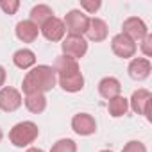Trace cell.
<instances>
[{"mask_svg":"<svg viewBox=\"0 0 152 152\" xmlns=\"http://www.w3.org/2000/svg\"><path fill=\"white\" fill-rule=\"evenodd\" d=\"M39 32H41L48 41H61V39L64 38L66 29H64L63 20H59V18L52 16L48 22H45V23L39 27Z\"/></svg>","mask_w":152,"mask_h":152,"instance_id":"8fae6325","label":"cell"},{"mask_svg":"<svg viewBox=\"0 0 152 152\" xmlns=\"http://www.w3.org/2000/svg\"><path fill=\"white\" fill-rule=\"evenodd\" d=\"M52 16H54V11H52L47 4H38V6H34L32 11H31V22L36 23L38 27H41V25H43L45 22H48Z\"/></svg>","mask_w":152,"mask_h":152,"instance_id":"e0dca14e","label":"cell"},{"mask_svg":"<svg viewBox=\"0 0 152 152\" xmlns=\"http://www.w3.org/2000/svg\"><path fill=\"white\" fill-rule=\"evenodd\" d=\"M25 107L34 113V115H39L47 109V99L43 93H32V95H25Z\"/></svg>","mask_w":152,"mask_h":152,"instance_id":"ac0fdd59","label":"cell"},{"mask_svg":"<svg viewBox=\"0 0 152 152\" xmlns=\"http://www.w3.org/2000/svg\"><path fill=\"white\" fill-rule=\"evenodd\" d=\"M141 52H143L147 57L152 56V34H147V36L141 39Z\"/></svg>","mask_w":152,"mask_h":152,"instance_id":"cb8c5ba5","label":"cell"},{"mask_svg":"<svg viewBox=\"0 0 152 152\" xmlns=\"http://www.w3.org/2000/svg\"><path fill=\"white\" fill-rule=\"evenodd\" d=\"M6 77H7V75H6V70H4V66H0V88L4 86V83H6Z\"/></svg>","mask_w":152,"mask_h":152,"instance_id":"d4e9b609","label":"cell"},{"mask_svg":"<svg viewBox=\"0 0 152 152\" xmlns=\"http://www.w3.org/2000/svg\"><path fill=\"white\" fill-rule=\"evenodd\" d=\"M64 29L70 32V36H83L88 31L90 18L81 11V9H72L64 16Z\"/></svg>","mask_w":152,"mask_h":152,"instance_id":"277c9868","label":"cell"},{"mask_svg":"<svg viewBox=\"0 0 152 152\" xmlns=\"http://www.w3.org/2000/svg\"><path fill=\"white\" fill-rule=\"evenodd\" d=\"M16 38L20 39V41H23V43H32V41H36V38H38V34H39V27L36 25V23H32L31 20H22V22H18V25H16Z\"/></svg>","mask_w":152,"mask_h":152,"instance_id":"4fadbf2b","label":"cell"},{"mask_svg":"<svg viewBox=\"0 0 152 152\" xmlns=\"http://www.w3.org/2000/svg\"><path fill=\"white\" fill-rule=\"evenodd\" d=\"M127 109H129V100L122 95L107 100V111L113 118H120V116L127 115Z\"/></svg>","mask_w":152,"mask_h":152,"instance_id":"d6986e66","label":"cell"},{"mask_svg":"<svg viewBox=\"0 0 152 152\" xmlns=\"http://www.w3.org/2000/svg\"><path fill=\"white\" fill-rule=\"evenodd\" d=\"M57 83V75L54 72L52 66L48 64H38L34 66L31 72H27V75L23 77L22 88L25 95H32V93H47L50 91Z\"/></svg>","mask_w":152,"mask_h":152,"instance_id":"7a4b0ae2","label":"cell"},{"mask_svg":"<svg viewBox=\"0 0 152 152\" xmlns=\"http://www.w3.org/2000/svg\"><path fill=\"white\" fill-rule=\"evenodd\" d=\"M61 50H63V56L77 61L79 57H83L88 52V41L83 36H70L68 34L61 43Z\"/></svg>","mask_w":152,"mask_h":152,"instance_id":"5b68a950","label":"cell"},{"mask_svg":"<svg viewBox=\"0 0 152 152\" xmlns=\"http://www.w3.org/2000/svg\"><path fill=\"white\" fill-rule=\"evenodd\" d=\"M13 63L22 70H29L36 64V54L29 48H20L13 54Z\"/></svg>","mask_w":152,"mask_h":152,"instance_id":"2e32d148","label":"cell"},{"mask_svg":"<svg viewBox=\"0 0 152 152\" xmlns=\"http://www.w3.org/2000/svg\"><path fill=\"white\" fill-rule=\"evenodd\" d=\"M111 48H113V52L118 56V57H122V59H131V57H134V54H136V50H138V47H136V43L131 39V38H127L125 34H116L113 39H111Z\"/></svg>","mask_w":152,"mask_h":152,"instance_id":"52a82bcc","label":"cell"},{"mask_svg":"<svg viewBox=\"0 0 152 152\" xmlns=\"http://www.w3.org/2000/svg\"><path fill=\"white\" fill-rule=\"evenodd\" d=\"M39 136V129L34 122H20L16 124L11 131H9V141L15 147H27L31 143L36 141V138Z\"/></svg>","mask_w":152,"mask_h":152,"instance_id":"3957f363","label":"cell"},{"mask_svg":"<svg viewBox=\"0 0 152 152\" xmlns=\"http://www.w3.org/2000/svg\"><path fill=\"white\" fill-rule=\"evenodd\" d=\"M54 72L57 75V83L59 86L68 91V93H77L84 88V77L81 73V68H79V63L72 59V57H66V56H59L54 63Z\"/></svg>","mask_w":152,"mask_h":152,"instance_id":"6da1fadb","label":"cell"},{"mask_svg":"<svg viewBox=\"0 0 152 152\" xmlns=\"http://www.w3.org/2000/svg\"><path fill=\"white\" fill-rule=\"evenodd\" d=\"M2 136H4V134H2V131H0V141H2Z\"/></svg>","mask_w":152,"mask_h":152,"instance_id":"4316f807","label":"cell"},{"mask_svg":"<svg viewBox=\"0 0 152 152\" xmlns=\"http://www.w3.org/2000/svg\"><path fill=\"white\" fill-rule=\"evenodd\" d=\"M150 70H152V64L147 57H134L131 59L129 63V77L134 79V81H145L148 75H150Z\"/></svg>","mask_w":152,"mask_h":152,"instance_id":"7c38bea8","label":"cell"},{"mask_svg":"<svg viewBox=\"0 0 152 152\" xmlns=\"http://www.w3.org/2000/svg\"><path fill=\"white\" fill-rule=\"evenodd\" d=\"M150 100H152V95L148 90H136L131 99H129V104H131V109L136 113V115H143V116H148L150 115Z\"/></svg>","mask_w":152,"mask_h":152,"instance_id":"9c48e42d","label":"cell"},{"mask_svg":"<svg viewBox=\"0 0 152 152\" xmlns=\"http://www.w3.org/2000/svg\"><path fill=\"white\" fill-rule=\"evenodd\" d=\"M20 7L18 0H0V9H2L6 15H15Z\"/></svg>","mask_w":152,"mask_h":152,"instance_id":"44dd1931","label":"cell"},{"mask_svg":"<svg viewBox=\"0 0 152 152\" xmlns=\"http://www.w3.org/2000/svg\"><path fill=\"white\" fill-rule=\"evenodd\" d=\"M50 152H77V145H75V141L70 140V138H63V140L54 143Z\"/></svg>","mask_w":152,"mask_h":152,"instance_id":"ffe728a7","label":"cell"},{"mask_svg":"<svg viewBox=\"0 0 152 152\" xmlns=\"http://www.w3.org/2000/svg\"><path fill=\"white\" fill-rule=\"evenodd\" d=\"M122 152H147V147H145L141 141L132 140V141H129V143L122 148Z\"/></svg>","mask_w":152,"mask_h":152,"instance_id":"7402d4cb","label":"cell"},{"mask_svg":"<svg viewBox=\"0 0 152 152\" xmlns=\"http://www.w3.org/2000/svg\"><path fill=\"white\" fill-rule=\"evenodd\" d=\"M86 36L90 41H104L107 38V23L102 18H90V25L86 31Z\"/></svg>","mask_w":152,"mask_h":152,"instance_id":"5bb4252c","label":"cell"},{"mask_svg":"<svg viewBox=\"0 0 152 152\" xmlns=\"http://www.w3.org/2000/svg\"><path fill=\"white\" fill-rule=\"evenodd\" d=\"M100 6H102L100 0H83L81 2V7L88 13H97L100 9Z\"/></svg>","mask_w":152,"mask_h":152,"instance_id":"603a6c76","label":"cell"},{"mask_svg":"<svg viewBox=\"0 0 152 152\" xmlns=\"http://www.w3.org/2000/svg\"><path fill=\"white\" fill-rule=\"evenodd\" d=\"M72 129L77 132L79 136H90V134H95L97 122L88 113H77L72 118Z\"/></svg>","mask_w":152,"mask_h":152,"instance_id":"30bf717a","label":"cell"},{"mask_svg":"<svg viewBox=\"0 0 152 152\" xmlns=\"http://www.w3.org/2000/svg\"><path fill=\"white\" fill-rule=\"evenodd\" d=\"M23 99L22 93L16 88L6 86V88H0V109L6 111V113H13L22 106Z\"/></svg>","mask_w":152,"mask_h":152,"instance_id":"ba28073f","label":"cell"},{"mask_svg":"<svg viewBox=\"0 0 152 152\" xmlns=\"http://www.w3.org/2000/svg\"><path fill=\"white\" fill-rule=\"evenodd\" d=\"M100 152H113V150H100Z\"/></svg>","mask_w":152,"mask_h":152,"instance_id":"83f0119b","label":"cell"},{"mask_svg":"<svg viewBox=\"0 0 152 152\" xmlns=\"http://www.w3.org/2000/svg\"><path fill=\"white\" fill-rule=\"evenodd\" d=\"M122 29H124L122 34H125L127 38H131L134 43H136V41H141V39L148 34L147 23H145L141 18H138V16H131V18H127V20L124 22Z\"/></svg>","mask_w":152,"mask_h":152,"instance_id":"8992f818","label":"cell"},{"mask_svg":"<svg viewBox=\"0 0 152 152\" xmlns=\"http://www.w3.org/2000/svg\"><path fill=\"white\" fill-rule=\"evenodd\" d=\"M27 152H43L41 148H36V147H31V148H27Z\"/></svg>","mask_w":152,"mask_h":152,"instance_id":"484cf974","label":"cell"},{"mask_svg":"<svg viewBox=\"0 0 152 152\" xmlns=\"http://www.w3.org/2000/svg\"><path fill=\"white\" fill-rule=\"evenodd\" d=\"M122 91V84L118 79L115 77H104L100 83H99V93L100 97H104L106 100H111L115 97H118Z\"/></svg>","mask_w":152,"mask_h":152,"instance_id":"9a60e30c","label":"cell"}]
</instances>
